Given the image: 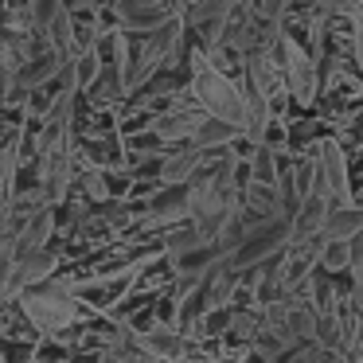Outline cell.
<instances>
[{
    "label": "cell",
    "mask_w": 363,
    "mask_h": 363,
    "mask_svg": "<svg viewBox=\"0 0 363 363\" xmlns=\"http://www.w3.org/2000/svg\"><path fill=\"white\" fill-rule=\"evenodd\" d=\"M188 74H191V90H196V98L203 102V110L211 113V118L235 121V125L246 129V94L227 79V74H219L203 55L191 59Z\"/></svg>",
    "instance_id": "1"
},
{
    "label": "cell",
    "mask_w": 363,
    "mask_h": 363,
    "mask_svg": "<svg viewBox=\"0 0 363 363\" xmlns=\"http://www.w3.org/2000/svg\"><path fill=\"white\" fill-rule=\"evenodd\" d=\"M20 313H24V320L32 328L48 332V336H59V332L74 328V320H79V301L63 285H48V289H28L20 297Z\"/></svg>",
    "instance_id": "2"
},
{
    "label": "cell",
    "mask_w": 363,
    "mask_h": 363,
    "mask_svg": "<svg viewBox=\"0 0 363 363\" xmlns=\"http://www.w3.org/2000/svg\"><path fill=\"white\" fill-rule=\"evenodd\" d=\"M281 43V59H285V86L297 98L301 106H313L316 94H320V71H316V55H308L293 35H277Z\"/></svg>",
    "instance_id": "3"
},
{
    "label": "cell",
    "mask_w": 363,
    "mask_h": 363,
    "mask_svg": "<svg viewBox=\"0 0 363 363\" xmlns=\"http://www.w3.org/2000/svg\"><path fill=\"white\" fill-rule=\"evenodd\" d=\"M180 32H184L180 20H168V24H160L157 32H145V43H141V51H137V59H133V74H129V90H137L152 71H160V67L168 63V55H172L176 43H180Z\"/></svg>",
    "instance_id": "4"
},
{
    "label": "cell",
    "mask_w": 363,
    "mask_h": 363,
    "mask_svg": "<svg viewBox=\"0 0 363 363\" xmlns=\"http://www.w3.org/2000/svg\"><path fill=\"white\" fill-rule=\"evenodd\" d=\"M316 164H320V176H316V191H324V196H328L336 207L352 203V176H347V160H344V149H340V141L324 137V141L316 145Z\"/></svg>",
    "instance_id": "5"
},
{
    "label": "cell",
    "mask_w": 363,
    "mask_h": 363,
    "mask_svg": "<svg viewBox=\"0 0 363 363\" xmlns=\"http://www.w3.org/2000/svg\"><path fill=\"white\" fill-rule=\"evenodd\" d=\"M59 266V254L55 250H35L24 254L12 269H4V301H16L20 293H28L32 285H43Z\"/></svg>",
    "instance_id": "6"
},
{
    "label": "cell",
    "mask_w": 363,
    "mask_h": 363,
    "mask_svg": "<svg viewBox=\"0 0 363 363\" xmlns=\"http://www.w3.org/2000/svg\"><path fill=\"white\" fill-rule=\"evenodd\" d=\"M332 207L336 203H332L324 191H313V196L301 199V207L293 211V246H308V242H316V238H324Z\"/></svg>",
    "instance_id": "7"
},
{
    "label": "cell",
    "mask_w": 363,
    "mask_h": 363,
    "mask_svg": "<svg viewBox=\"0 0 363 363\" xmlns=\"http://www.w3.org/2000/svg\"><path fill=\"white\" fill-rule=\"evenodd\" d=\"M113 16H118L121 32L129 35H145L168 24V9L160 0H113Z\"/></svg>",
    "instance_id": "8"
},
{
    "label": "cell",
    "mask_w": 363,
    "mask_h": 363,
    "mask_svg": "<svg viewBox=\"0 0 363 363\" xmlns=\"http://www.w3.org/2000/svg\"><path fill=\"white\" fill-rule=\"evenodd\" d=\"M203 149H196V145H188V149L180 152H168V157H160V168H157V184H164V188H188L191 180L199 176V168H203Z\"/></svg>",
    "instance_id": "9"
},
{
    "label": "cell",
    "mask_w": 363,
    "mask_h": 363,
    "mask_svg": "<svg viewBox=\"0 0 363 363\" xmlns=\"http://www.w3.org/2000/svg\"><path fill=\"white\" fill-rule=\"evenodd\" d=\"M242 137H246L242 125H235V121H223V118H211V113H207V118L199 121L196 137H191L188 145H196V149L211 152V149H230V145H238Z\"/></svg>",
    "instance_id": "10"
},
{
    "label": "cell",
    "mask_w": 363,
    "mask_h": 363,
    "mask_svg": "<svg viewBox=\"0 0 363 363\" xmlns=\"http://www.w3.org/2000/svg\"><path fill=\"white\" fill-rule=\"evenodd\" d=\"M207 113H191V110H168L160 113L157 121H152V133L160 137L164 145H176V141H191L199 129V121H203Z\"/></svg>",
    "instance_id": "11"
},
{
    "label": "cell",
    "mask_w": 363,
    "mask_h": 363,
    "mask_svg": "<svg viewBox=\"0 0 363 363\" xmlns=\"http://www.w3.org/2000/svg\"><path fill=\"white\" fill-rule=\"evenodd\" d=\"M141 344L149 347L152 355H160L164 363L188 355V340H184V332H176V328H149V332H141Z\"/></svg>",
    "instance_id": "12"
},
{
    "label": "cell",
    "mask_w": 363,
    "mask_h": 363,
    "mask_svg": "<svg viewBox=\"0 0 363 363\" xmlns=\"http://www.w3.org/2000/svg\"><path fill=\"white\" fill-rule=\"evenodd\" d=\"M359 235H363V207H355V203L332 207L328 227H324V238H344V242H355Z\"/></svg>",
    "instance_id": "13"
},
{
    "label": "cell",
    "mask_w": 363,
    "mask_h": 363,
    "mask_svg": "<svg viewBox=\"0 0 363 363\" xmlns=\"http://www.w3.org/2000/svg\"><path fill=\"white\" fill-rule=\"evenodd\" d=\"M352 262H355V242H344V238H324L320 242L316 266L324 274H344V269H352Z\"/></svg>",
    "instance_id": "14"
},
{
    "label": "cell",
    "mask_w": 363,
    "mask_h": 363,
    "mask_svg": "<svg viewBox=\"0 0 363 363\" xmlns=\"http://www.w3.org/2000/svg\"><path fill=\"white\" fill-rule=\"evenodd\" d=\"M82 191H86L94 203H102V199H110V188H106V176L98 172V168H90V172H82Z\"/></svg>",
    "instance_id": "15"
},
{
    "label": "cell",
    "mask_w": 363,
    "mask_h": 363,
    "mask_svg": "<svg viewBox=\"0 0 363 363\" xmlns=\"http://www.w3.org/2000/svg\"><path fill=\"white\" fill-rule=\"evenodd\" d=\"M59 9H67L63 0H32V20H35V28L43 32V28H48L51 20H55V12H59Z\"/></svg>",
    "instance_id": "16"
},
{
    "label": "cell",
    "mask_w": 363,
    "mask_h": 363,
    "mask_svg": "<svg viewBox=\"0 0 363 363\" xmlns=\"http://www.w3.org/2000/svg\"><path fill=\"white\" fill-rule=\"evenodd\" d=\"M113 359H118V363H164L160 355H152L149 347L141 344V336H137V344H129L125 352H118V355H113Z\"/></svg>",
    "instance_id": "17"
},
{
    "label": "cell",
    "mask_w": 363,
    "mask_h": 363,
    "mask_svg": "<svg viewBox=\"0 0 363 363\" xmlns=\"http://www.w3.org/2000/svg\"><path fill=\"white\" fill-rule=\"evenodd\" d=\"M352 43H355V67L363 71V20L355 24V35H352Z\"/></svg>",
    "instance_id": "18"
},
{
    "label": "cell",
    "mask_w": 363,
    "mask_h": 363,
    "mask_svg": "<svg viewBox=\"0 0 363 363\" xmlns=\"http://www.w3.org/2000/svg\"><path fill=\"white\" fill-rule=\"evenodd\" d=\"M347 363H352V359H347Z\"/></svg>",
    "instance_id": "19"
}]
</instances>
